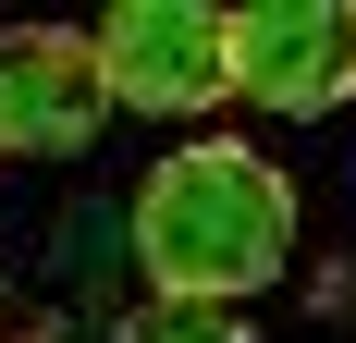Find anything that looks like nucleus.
<instances>
[{
  "instance_id": "obj_1",
  "label": "nucleus",
  "mask_w": 356,
  "mask_h": 343,
  "mask_svg": "<svg viewBox=\"0 0 356 343\" xmlns=\"http://www.w3.org/2000/svg\"><path fill=\"white\" fill-rule=\"evenodd\" d=\"M295 258V184L258 147L197 135L136 184V270L160 282V307H246Z\"/></svg>"
},
{
  "instance_id": "obj_2",
  "label": "nucleus",
  "mask_w": 356,
  "mask_h": 343,
  "mask_svg": "<svg viewBox=\"0 0 356 343\" xmlns=\"http://www.w3.org/2000/svg\"><path fill=\"white\" fill-rule=\"evenodd\" d=\"M86 49H99L111 110L184 123V110H221V99H234V49H221V12H209V0H111V25L86 37Z\"/></svg>"
},
{
  "instance_id": "obj_3",
  "label": "nucleus",
  "mask_w": 356,
  "mask_h": 343,
  "mask_svg": "<svg viewBox=\"0 0 356 343\" xmlns=\"http://www.w3.org/2000/svg\"><path fill=\"white\" fill-rule=\"evenodd\" d=\"M221 49H234V99L283 123H320L356 99V0H246L221 12Z\"/></svg>"
},
{
  "instance_id": "obj_4",
  "label": "nucleus",
  "mask_w": 356,
  "mask_h": 343,
  "mask_svg": "<svg viewBox=\"0 0 356 343\" xmlns=\"http://www.w3.org/2000/svg\"><path fill=\"white\" fill-rule=\"evenodd\" d=\"M111 123L99 49L74 25H0V147L13 160H74Z\"/></svg>"
},
{
  "instance_id": "obj_5",
  "label": "nucleus",
  "mask_w": 356,
  "mask_h": 343,
  "mask_svg": "<svg viewBox=\"0 0 356 343\" xmlns=\"http://www.w3.org/2000/svg\"><path fill=\"white\" fill-rule=\"evenodd\" d=\"M111 343H246V319L234 307H136Z\"/></svg>"
},
{
  "instance_id": "obj_6",
  "label": "nucleus",
  "mask_w": 356,
  "mask_h": 343,
  "mask_svg": "<svg viewBox=\"0 0 356 343\" xmlns=\"http://www.w3.org/2000/svg\"><path fill=\"white\" fill-rule=\"evenodd\" d=\"M0 294H13V270H0Z\"/></svg>"
}]
</instances>
